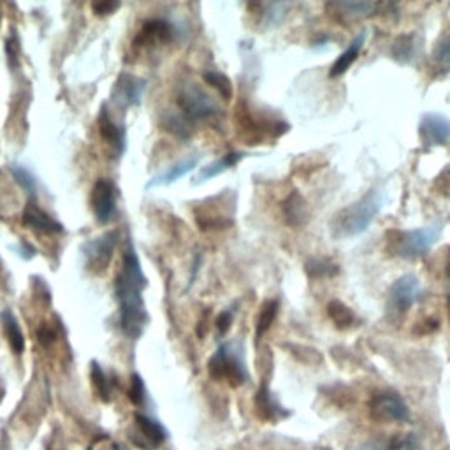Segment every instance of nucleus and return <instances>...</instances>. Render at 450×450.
Wrapping results in <instances>:
<instances>
[{"label":"nucleus","mask_w":450,"mask_h":450,"mask_svg":"<svg viewBox=\"0 0 450 450\" xmlns=\"http://www.w3.org/2000/svg\"><path fill=\"white\" fill-rule=\"evenodd\" d=\"M148 287L139 259L131 241L123 248L122 269L116 275V299L120 303V328L123 335L136 339L143 335L148 324L143 291Z\"/></svg>","instance_id":"f257e3e1"},{"label":"nucleus","mask_w":450,"mask_h":450,"mask_svg":"<svg viewBox=\"0 0 450 450\" xmlns=\"http://www.w3.org/2000/svg\"><path fill=\"white\" fill-rule=\"evenodd\" d=\"M380 209V194L371 190L369 194L339 209L331 220V234L336 239H348L359 236L369 227V223Z\"/></svg>","instance_id":"f03ea898"},{"label":"nucleus","mask_w":450,"mask_h":450,"mask_svg":"<svg viewBox=\"0 0 450 450\" xmlns=\"http://www.w3.org/2000/svg\"><path fill=\"white\" fill-rule=\"evenodd\" d=\"M440 232H442L440 225L415 229V231H389L385 252L401 259H417L426 255L433 248V245L438 241Z\"/></svg>","instance_id":"7ed1b4c3"},{"label":"nucleus","mask_w":450,"mask_h":450,"mask_svg":"<svg viewBox=\"0 0 450 450\" xmlns=\"http://www.w3.org/2000/svg\"><path fill=\"white\" fill-rule=\"evenodd\" d=\"M208 369L211 378L227 380L229 385L239 387L248 378L245 361H243L241 350H236L232 345H222L216 353L209 359Z\"/></svg>","instance_id":"20e7f679"},{"label":"nucleus","mask_w":450,"mask_h":450,"mask_svg":"<svg viewBox=\"0 0 450 450\" xmlns=\"http://www.w3.org/2000/svg\"><path fill=\"white\" fill-rule=\"evenodd\" d=\"M369 415L373 421L383 422V424L405 422L408 421V408L399 396L392 392H382V394L373 396L369 403Z\"/></svg>","instance_id":"39448f33"},{"label":"nucleus","mask_w":450,"mask_h":450,"mask_svg":"<svg viewBox=\"0 0 450 450\" xmlns=\"http://www.w3.org/2000/svg\"><path fill=\"white\" fill-rule=\"evenodd\" d=\"M118 243V232L109 231L106 234H102L101 238L92 239L85 245L83 252H85L86 259V268L92 273H102L111 262L113 252L116 248Z\"/></svg>","instance_id":"423d86ee"},{"label":"nucleus","mask_w":450,"mask_h":450,"mask_svg":"<svg viewBox=\"0 0 450 450\" xmlns=\"http://www.w3.org/2000/svg\"><path fill=\"white\" fill-rule=\"evenodd\" d=\"M179 108L188 120H199L218 113V104L195 85H188L179 93Z\"/></svg>","instance_id":"0eeeda50"},{"label":"nucleus","mask_w":450,"mask_h":450,"mask_svg":"<svg viewBox=\"0 0 450 450\" xmlns=\"http://www.w3.org/2000/svg\"><path fill=\"white\" fill-rule=\"evenodd\" d=\"M421 282L412 275L401 276L389 292V308L394 313H405L421 299Z\"/></svg>","instance_id":"6e6552de"},{"label":"nucleus","mask_w":450,"mask_h":450,"mask_svg":"<svg viewBox=\"0 0 450 450\" xmlns=\"http://www.w3.org/2000/svg\"><path fill=\"white\" fill-rule=\"evenodd\" d=\"M419 136H421V143L426 150L447 145L450 139V120L438 115V113H428L421 118Z\"/></svg>","instance_id":"1a4fd4ad"},{"label":"nucleus","mask_w":450,"mask_h":450,"mask_svg":"<svg viewBox=\"0 0 450 450\" xmlns=\"http://www.w3.org/2000/svg\"><path fill=\"white\" fill-rule=\"evenodd\" d=\"M95 218L101 223H108L116 211V188L109 179H99L90 195Z\"/></svg>","instance_id":"9d476101"},{"label":"nucleus","mask_w":450,"mask_h":450,"mask_svg":"<svg viewBox=\"0 0 450 450\" xmlns=\"http://www.w3.org/2000/svg\"><path fill=\"white\" fill-rule=\"evenodd\" d=\"M143 92H145V81L131 74H122L116 81L113 90V99L122 108H131L141 102Z\"/></svg>","instance_id":"9b49d317"},{"label":"nucleus","mask_w":450,"mask_h":450,"mask_svg":"<svg viewBox=\"0 0 450 450\" xmlns=\"http://www.w3.org/2000/svg\"><path fill=\"white\" fill-rule=\"evenodd\" d=\"M22 220L23 223H25V227L45 232V234H60V232H63L62 223L46 215V213L42 211L39 206H35L34 202H29V204L25 206Z\"/></svg>","instance_id":"f8f14e48"},{"label":"nucleus","mask_w":450,"mask_h":450,"mask_svg":"<svg viewBox=\"0 0 450 450\" xmlns=\"http://www.w3.org/2000/svg\"><path fill=\"white\" fill-rule=\"evenodd\" d=\"M329 9H335L332 16L336 19L355 22V19L371 15L376 9V4H371V2H336V4H329Z\"/></svg>","instance_id":"ddd939ff"},{"label":"nucleus","mask_w":450,"mask_h":450,"mask_svg":"<svg viewBox=\"0 0 450 450\" xmlns=\"http://www.w3.org/2000/svg\"><path fill=\"white\" fill-rule=\"evenodd\" d=\"M283 215H285V220L289 225L292 227H299L308 218V206H306V201L301 198L299 192H292L289 198L283 202Z\"/></svg>","instance_id":"4468645a"},{"label":"nucleus","mask_w":450,"mask_h":450,"mask_svg":"<svg viewBox=\"0 0 450 450\" xmlns=\"http://www.w3.org/2000/svg\"><path fill=\"white\" fill-rule=\"evenodd\" d=\"M136 421H138L139 431H141L143 438L146 440L150 449H156V447H160L166 442V438H168V431H166L159 422L150 419V417L141 415V413L136 415Z\"/></svg>","instance_id":"2eb2a0df"},{"label":"nucleus","mask_w":450,"mask_h":450,"mask_svg":"<svg viewBox=\"0 0 450 450\" xmlns=\"http://www.w3.org/2000/svg\"><path fill=\"white\" fill-rule=\"evenodd\" d=\"M0 319H2V326H4V332L9 341V346H11V350L16 355H22L23 350H25V336H23V331L19 329L18 320H16V316L9 310L2 312Z\"/></svg>","instance_id":"dca6fc26"},{"label":"nucleus","mask_w":450,"mask_h":450,"mask_svg":"<svg viewBox=\"0 0 450 450\" xmlns=\"http://www.w3.org/2000/svg\"><path fill=\"white\" fill-rule=\"evenodd\" d=\"M99 129H101V136L108 145H111L116 152L123 150V131L111 120L108 115V109H102L101 118H99Z\"/></svg>","instance_id":"f3484780"},{"label":"nucleus","mask_w":450,"mask_h":450,"mask_svg":"<svg viewBox=\"0 0 450 450\" xmlns=\"http://www.w3.org/2000/svg\"><path fill=\"white\" fill-rule=\"evenodd\" d=\"M362 41H364V35H359L357 39H353L352 45H350L348 48L341 53V56H338V60L332 63L331 72H329V76H331V78H338V76L345 74V72L348 71L350 65H352V63L357 60L359 53H361Z\"/></svg>","instance_id":"a211bd4d"},{"label":"nucleus","mask_w":450,"mask_h":450,"mask_svg":"<svg viewBox=\"0 0 450 450\" xmlns=\"http://www.w3.org/2000/svg\"><path fill=\"white\" fill-rule=\"evenodd\" d=\"M328 316L331 319L332 324L338 329H341V331L350 329L353 326V322H355L352 310L346 305H343L341 301H338V299H332L328 305Z\"/></svg>","instance_id":"6ab92c4d"},{"label":"nucleus","mask_w":450,"mask_h":450,"mask_svg":"<svg viewBox=\"0 0 450 450\" xmlns=\"http://www.w3.org/2000/svg\"><path fill=\"white\" fill-rule=\"evenodd\" d=\"M417 55V39L413 34L399 35L392 46V58L399 63H410Z\"/></svg>","instance_id":"aec40b11"},{"label":"nucleus","mask_w":450,"mask_h":450,"mask_svg":"<svg viewBox=\"0 0 450 450\" xmlns=\"http://www.w3.org/2000/svg\"><path fill=\"white\" fill-rule=\"evenodd\" d=\"M276 315H278V301L276 299H271V301H266L262 305L261 312H259V316H257V326H255V336L257 339H261L266 332L269 331V328L275 322Z\"/></svg>","instance_id":"412c9836"},{"label":"nucleus","mask_w":450,"mask_h":450,"mask_svg":"<svg viewBox=\"0 0 450 450\" xmlns=\"http://www.w3.org/2000/svg\"><path fill=\"white\" fill-rule=\"evenodd\" d=\"M198 162H199L198 156H192V159L183 160V162H179V164L172 166L171 169H168V171H166L164 175H160L159 178L152 179V185H162V183H164V185H169V183H172L175 179L183 178V176H185L186 172L192 171V169H194L195 166H198Z\"/></svg>","instance_id":"4be33fe9"},{"label":"nucleus","mask_w":450,"mask_h":450,"mask_svg":"<svg viewBox=\"0 0 450 450\" xmlns=\"http://www.w3.org/2000/svg\"><path fill=\"white\" fill-rule=\"evenodd\" d=\"M306 273L310 278H332L339 273V266L329 259H310L306 262Z\"/></svg>","instance_id":"5701e85b"},{"label":"nucleus","mask_w":450,"mask_h":450,"mask_svg":"<svg viewBox=\"0 0 450 450\" xmlns=\"http://www.w3.org/2000/svg\"><path fill=\"white\" fill-rule=\"evenodd\" d=\"M202 78H204V81L208 83L209 86H213V88L222 95L223 101H231L234 90H232V83L227 76L222 74V72L206 71L202 72Z\"/></svg>","instance_id":"b1692460"},{"label":"nucleus","mask_w":450,"mask_h":450,"mask_svg":"<svg viewBox=\"0 0 450 450\" xmlns=\"http://www.w3.org/2000/svg\"><path fill=\"white\" fill-rule=\"evenodd\" d=\"M433 65L440 74H449L450 72V34L445 35L436 45L435 53H433Z\"/></svg>","instance_id":"393cba45"},{"label":"nucleus","mask_w":450,"mask_h":450,"mask_svg":"<svg viewBox=\"0 0 450 450\" xmlns=\"http://www.w3.org/2000/svg\"><path fill=\"white\" fill-rule=\"evenodd\" d=\"M90 373H92V383H93V387H95V391H97L99 398L106 403L111 401V387H109L108 376L104 375L101 366H99L97 362H92V369H90Z\"/></svg>","instance_id":"a878e982"},{"label":"nucleus","mask_w":450,"mask_h":450,"mask_svg":"<svg viewBox=\"0 0 450 450\" xmlns=\"http://www.w3.org/2000/svg\"><path fill=\"white\" fill-rule=\"evenodd\" d=\"M243 159V153H238V152H232V153H227L225 156H222L220 160H216V162H213L211 166H208V168L202 171L201 178L202 179H208V178H213V176L220 175V172H223L227 168H231V166H236L239 162V160Z\"/></svg>","instance_id":"bb28decb"},{"label":"nucleus","mask_w":450,"mask_h":450,"mask_svg":"<svg viewBox=\"0 0 450 450\" xmlns=\"http://www.w3.org/2000/svg\"><path fill=\"white\" fill-rule=\"evenodd\" d=\"M143 38L159 39V41H169V39H171V26H169V23L162 22V19H152V22H148L145 25Z\"/></svg>","instance_id":"cd10ccee"},{"label":"nucleus","mask_w":450,"mask_h":450,"mask_svg":"<svg viewBox=\"0 0 450 450\" xmlns=\"http://www.w3.org/2000/svg\"><path fill=\"white\" fill-rule=\"evenodd\" d=\"M164 125L168 131L175 132L176 136L186 138L190 132V120L186 118L185 113H171L164 118Z\"/></svg>","instance_id":"c85d7f7f"},{"label":"nucleus","mask_w":450,"mask_h":450,"mask_svg":"<svg viewBox=\"0 0 450 450\" xmlns=\"http://www.w3.org/2000/svg\"><path fill=\"white\" fill-rule=\"evenodd\" d=\"M255 405L259 408V413H261L264 419H276V412H278V406L271 401V396H269V391L266 385H262L257 392Z\"/></svg>","instance_id":"c756f323"},{"label":"nucleus","mask_w":450,"mask_h":450,"mask_svg":"<svg viewBox=\"0 0 450 450\" xmlns=\"http://www.w3.org/2000/svg\"><path fill=\"white\" fill-rule=\"evenodd\" d=\"M11 172L16 178V182H18L29 194L34 195L35 192H38V183H35V178L32 176V172H30L29 169L22 168V166H13Z\"/></svg>","instance_id":"7c9ffc66"},{"label":"nucleus","mask_w":450,"mask_h":450,"mask_svg":"<svg viewBox=\"0 0 450 450\" xmlns=\"http://www.w3.org/2000/svg\"><path fill=\"white\" fill-rule=\"evenodd\" d=\"M132 382H131V389H129V398L131 401L134 403L136 406L145 405V398H146V389H145V382L139 375H132Z\"/></svg>","instance_id":"2f4dec72"},{"label":"nucleus","mask_w":450,"mask_h":450,"mask_svg":"<svg viewBox=\"0 0 450 450\" xmlns=\"http://www.w3.org/2000/svg\"><path fill=\"white\" fill-rule=\"evenodd\" d=\"M6 55H8L9 67L16 71L19 67V42L15 32H13L11 38L6 39Z\"/></svg>","instance_id":"473e14b6"},{"label":"nucleus","mask_w":450,"mask_h":450,"mask_svg":"<svg viewBox=\"0 0 450 450\" xmlns=\"http://www.w3.org/2000/svg\"><path fill=\"white\" fill-rule=\"evenodd\" d=\"M436 190H438L440 194H443V195H447V198H449L450 195V168H447L445 171L442 172V175L438 176V178H436Z\"/></svg>","instance_id":"72a5a7b5"},{"label":"nucleus","mask_w":450,"mask_h":450,"mask_svg":"<svg viewBox=\"0 0 450 450\" xmlns=\"http://www.w3.org/2000/svg\"><path fill=\"white\" fill-rule=\"evenodd\" d=\"M232 326V313L231 312H222L216 319V329H218V335H227V331Z\"/></svg>","instance_id":"f704fd0d"},{"label":"nucleus","mask_w":450,"mask_h":450,"mask_svg":"<svg viewBox=\"0 0 450 450\" xmlns=\"http://www.w3.org/2000/svg\"><path fill=\"white\" fill-rule=\"evenodd\" d=\"M118 8H120V2H108V0H102V2H95V4H92V9L97 13L99 16L109 15V13L116 11Z\"/></svg>","instance_id":"c9c22d12"},{"label":"nucleus","mask_w":450,"mask_h":450,"mask_svg":"<svg viewBox=\"0 0 450 450\" xmlns=\"http://www.w3.org/2000/svg\"><path fill=\"white\" fill-rule=\"evenodd\" d=\"M438 324V320H424V322H419V328L415 329V335H428V332L436 331Z\"/></svg>","instance_id":"e433bc0d"},{"label":"nucleus","mask_w":450,"mask_h":450,"mask_svg":"<svg viewBox=\"0 0 450 450\" xmlns=\"http://www.w3.org/2000/svg\"><path fill=\"white\" fill-rule=\"evenodd\" d=\"M38 335H39V341H41L42 345H49V343H53V339H55V332H53L49 328H41Z\"/></svg>","instance_id":"4c0bfd02"},{"label":"nucleus","mask_w":450,"mask_h":450,"mask_svg":"<svg viewBox=\"0 0 450 450\" xmlns=\"http://www.w3.org/2000/svg\"><path fill=\"white\" fill-rule=\"evenodd\" d=\"M348 450H382L378 445L375 443H357V445L350 447Z\"/></svg>","instance_id":"58836bf2"},{"label":"nucleus","mask_w":450,"mask_h":450,"mask_svg":"<svg viewBox=\"0 0 450 450\" xmlns=\"http://www.w3.org/2000/svg\"><path fill=\"white\" fill-rule=\"evenodd\" d=\"M447 275H449L450 278V255H449V261H447Z\"/></svg>","instance_id":"ea45409f"},{"label":"nucleus","mask_w":450,"mask_h":450,"mask_svg":"<svg viewBox=\"0 0 450 450\" xmlns=\"http://www.w3.org/2000/svg\"><path fill=\"white\" fill-rule=\"evenodd\" d=\"M113 450H127V449H125V447H122V445H115V447H113Z\"/></svg>","instance_id":"a19ab883"},{"label":"nucleus","mask_w":450,"mask_h":450,"mask_svg":"<svg viewBox=\"0 0 450 450\" xmlns=\"http://www.w3.org/2000/svg\"><path fill=\"white\" fill-rule=\"evenodd\" d=\"M447 308H449V316H450V296H449V299H447Z\"/></svg>","instance_id":"79ce46f5"},{"label":"nucleus","mask_w":450,"mask_h":450,"mask_svg":"<svg viewBox=\"0 0 450 450\" xmlns=\"http://www.w3.org/2000/svg\"><path fill=\"white\" fill-rule=\"evenodd\" d=\"M86 450H93V449H92V447H88V449H86Z\"/></svg>","instance_id":"37998d69"},{"label":"nucleus","mask_w":450,"mask_h":450,"mask_svg":"<svg viewBox=\"0 0 450 450\" xmlns=\"http://www.w3.org/2000/svg\"><path fill=\"white\" fill-rule=\"evenodd\" d=\"M0 22H2V16H0Z\"/></svg>","instance_id":"c03bdc74"}]
</instances>
